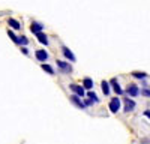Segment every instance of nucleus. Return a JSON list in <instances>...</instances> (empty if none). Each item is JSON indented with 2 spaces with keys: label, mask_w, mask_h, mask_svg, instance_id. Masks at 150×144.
<instances>
[{
  "label": "nucleus",
  "mask_w": 150,
  "mask_h": 144,
  "mask_svg": "<svg viewBox=\"0 0 150 144\" xmlns=\"http://www.w3.org/2000/svg\"><path fill=\"white\" fill-rule=\"evenodd\" d=\"M120 99L117 98V96H116V98H112L111 101H110V111L111 113H117L119 110H120Z\"/></svg>",
  "instance_id": "nucleus-1"
},
{
  "label": "nucleus",
  "mask_w": 150,
  "mask_h": 144,
  "mask_svg": "<svg viewBox=\"0 0 150 144\" xmlns=\"http://www.w3.org/2000/svg\"><path fill=\"white\" fill-rule=\"evenodd\" d=\"M69 89H71L75 95H77V96H84V95H86L84 87H83V86H78V84H71Z\"/></svg>",
  "instance_id": "nucleus-2"
},
{
  "label": "nucleus",
  "mask_w": 150,
  "mask_h": 144,
  "mask_svg": "<svg viewBox=\"0 0 150 144\" xmlns=\"http://www.w3.org/2000/svg\"><path fill=\"white\" fill-rule=\"evenodd\" d=\"M110 84H111L112 90H114V92H116L117 95H123V90H122V87H120V84H119L117 78H112V80L110 81Z\"/></svg>",
  "instance_id": "nucleus-3"
},
{
  "label": "nucleus",
  "mask_w": 150,
  "mask_h": 144,
  "mask_svg": "<svg viewBox=\"0 0 150 144\" xmlns=\"http://www.w3.org/2000/svg\"><path fill=\"white\" fill-rule=\"evenodd\" d=\"M57 66L63 71V72H72V66L69 65V63H66V62H62V60H57Z\"/></svg>",
  "instance_id": "nucleus-4"
},
{
  "label": "nucleus",
  "mask_w": 150,
  "mask_h": 144,
  "mask_svg": "<svg viewBox=\"0 0 150 144\" xmlns=\"http://www.w3.org/2000/svg\"><path fill=\"white\" fill-rule=\"evenodd\" d=\"M134 108H135V102L132 99H129V98L125 99V111L131 113V111H134Z\"/></svg>",
  "instance_id": "nucleus-5"
},
{
  "label": "nucleus",
  "mask_w": 150,
  "mask_h": 144,
  "mask_svg": "<svg viewBox=\"0 0 150 144\" xmlns=\"http://www.w3.org/2000/svg\"><path fill=\"white\" fill-rule=\"evenodd\" d=\"M126 93H129L131 96H137V95H140V89L137 84H131V86H128L126 89Z\"/></svg>",
  "instance_id": "nucleus-6"
},
{
  "label": "nucleus",
  "mask_w": 150,
  "mask_h": 144,
  "mask_svg": "<svg viewBox=\"0 0 150 144\" xmlns=\"http://www.w3.org/2000/svg\"><path fill=\"white\" fill-rule=\"evenodd\" d=\"M35 56H36L38 60H41V62H45V60L48 59V53H47L45 50H38V51L35 53Z\"/></svg>",
  "instance_id": "nucleus-7"
},
{
  "label": "nucleus",
  "mask_w": 150,
  "mask_h": 144,
  "mask_svg": "<svg viewBox=\"0 0 150 144\" xmlns=\"http://www.w3.org/2000/svg\"><path fill=\"white\" fill-rule=\"evenodd\" d=\"M42 29H44V26H42V24H39V23H36V21H33V23H32V26H30V30H32L35 35L41 33Z\"/></svg>",
  "instance_id": "nucleus-8"
},
{
  "label": "nucleus",
  "mask_w": 150,
  "mask_h": 144,
  "mask_svg": "<svg viewBox=\"0 0 150 144\" xmlns=\"http://www.w3.org/2000/svg\"><path fill=\"white\" fill-rule=\"evenodd\" d=\"M62 51H63V54H65L66 59H69L71 62H75V56H74V53L69 50L68 47H63V48H62Z\"/></svg>",
  "instance_id": "nucleus-9"
},
{
  "label": "nucleus",
  "mask_w": 150,
  "mask_h": 144,
  "mask_svg": "<svg viewBox=\"0 0 150 144\" xmlns=\"http://www.w3.org/2000/svg\"><path fill=\"white\" fill-rule=\"evenodd\" d=\"M36 38H38V41H39L41 44H44V45H48V38H47V35L45 33H38L36 35Z\"/></svg>",
  "instance_id": "nucleus-10"
},
{
  "label": "nucleus",
  "mask_w": 150,
  "mask_h": 144,
  "mask_svg": "<svg viewBox=\"0 0 150 144\" xmlns=\"http://www.w3.org/2000/svg\"><path fill=\"white\" fill-rule=\"evenodd\" d=\"M71 101H72L75 105H77L78 108H84V107H86L84 102H81V101L78 99V96H77V95H72V96H71Z\"/></svg>",
  "instance_id": "nucleus-11"
},
{
  "label": "nucleus",
  "mask_w": 150,
  "mask_h": 144,
  "mask_svg": "<svg viewBox=\"0 0 150 144\" xmlns=\"http://www.w3.org/2000/svg\"><path fill=\"white\" fill-rule=\"evenodd\" d=\"M8 24H9L12 29H15V30H18V29L21 27V24H20L17 20H14V18H9V20H8Z\"/></svg>",
  "instance_id": "nucleus-12"
},
{
  "label": "nucleus",
  "mask_w": 150,
  "mask_h": 144,
  "mask_svg": "<svg viewBox=\"0 0 150 144\" xmlns=\"http://www.w3.org/2000/svg\"><path fill=\"white\" fill-rule=\"evenodd\" d=\"M83 87L87 89V90H90V89L93 87V81H92L90 78H84V80H83Z\"/></svg>",
  "instance_id": "nucleus-13"
},
{
  "label": "nucleus",
  "mask_w": 150,
  "mask_h": 144,
  "mask_svg": "<svg viewBox=\"0 0 150 144\" xmlns=\"http://www.w3.org/2000/svg\"><path fill=\"white\" fill-rule=\"evenodd\" d=\"M101 89H102L104 95H110V84H108V81H102L101 83Z\"/></svg>",
  "instance_id": "nucleus-14"
},
{
  "label": "nucleus",
  "mask_w": 150,
  "mask_h": 144,
  "mask_svg": "<svg viewBox=\"0 0 150 144\" xmlns=\"http://www.w3.org/2000/svg\"><path fill=\"white\" fill-rule=\"evenodd\" d=\"M8 35H9V38H11L12 41H14L15 44H20V39H18V38H17V36L14 35V32H12V30H9V32H8Z\"/></svg>",
  "instance_id": "nucleus-15"
},
{
  "label": "nucleus",
  "mask_w": 150,
  "mask_h": 144,
  "mask_svg": "<svg viewBox=\"0 0 150 144\" xmlns=\"http://www.w3.org/2000/svg\"><path fill=\"white\" fill-rule=\"evenodd\" d=\"M132 75H134L135 78H138V80H144V78L147 77V75L144 74V72H134V74H132Z\"/></svg>",
  "instance_id": "nucleus-16"
},
{
  "label": "nucleus",
  "mask_w": 150,
  "mask_h": 144,
  "mask_svg": "<svg viewBox=\"0 0 150 144\" xmlns=\"http://www.w3.org/2000/svg\"><path fill=\"white\" fill-rule=\"evenodd\" d=\"M42 69H44L45 72H48V74H51V75L54 74V69L50 66V65H42Z\"/></svg>",
  "instance_id": "nucleus-17"
},
{
  "label": "nucleus",
  "mask_w": 150,
  "mask_h": 144,
  "mask_svg": "<svg viewBox=\"0 0 150 144\" xmlns=\"http://www.w3.org/2000/svg\"><path fill=\"white\" fill-rule=\"evenodd\" d=\"M87 96H89V99H93L95 102L99 101V99H98V96L95 95V92H92V90H90V92H87Z\"/></svg>",
  "instance_id": "nucleus-18"
},
{
  "label": "nucleus",
  "mask_w": 150,
  "mask_h": 144,
  "mask_svg": "<svg viewBox=\"0 0 150 144\" xmlns=\"http://www.w3.org/2000/svg\"><path fill=\"white\" fill-rule=\"evenodd\" d=\"M141 95L146 98H150V89H141Z\"/></svg>",
  "instance_id": "nucleus-19"
},
{
  "label": "nucleus",
  "mask_w": 150,
  "mask_h": 144,
  "mask_svg": "<svg viewBox=\"0 0 150 144\" xmlns=\"http://www.w3.org/2000/svg\"><path fill=\"white\" fill-rule=\"evenodd\" d=\"M27 38H26V36H21V38H20V44H23V45H27Z\"/></svg>",
  "instance_id": "nucleus-20"
},
{
  "label": "nucleus",
  "mask_w": 150,
  "mask_h": 144,
  "mask_svg": "<svg viewBox=\"0 0 150 144\" xmlns=\"http://www.w3.org/2000/svg\"><path fill=\"white\" fill-rule=\"evenodd\" d=\"M93 102H95L93 99H86V101H84V105H86V107H90Z\"/></svg>",
  "instance_id": "nucleus-21"
},
{
  "label": "nucleus",
  "mask_w": 150,
  "mask_h": 144,
  "mask_svg": "<svg viewBox=\"0 0 150 144\" xmlns=\"http://www.w3.org/2000/svg\"><path fill=\"white\" fill-rule=\"evenodd\" d=\"M144 116H146V117H149V119H150V110H147V111H144Z\"/></svg>",
  "instance_id": "nucleus-22"
}]
</instances>
